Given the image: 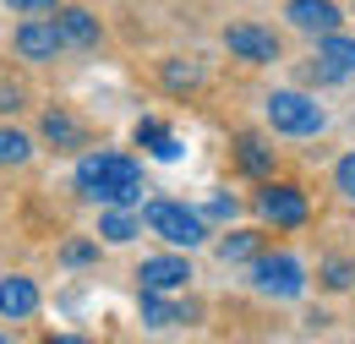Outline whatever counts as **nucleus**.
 <instances>
[{"label":"nucleus","instance_id":"nucleus-17","mask_svg":"<svg viewBox=\"0 0 355 344\" xmlns=\"http://www.w3.org/2000/svg\"><path fill=\"white\" fill-rule=\"evenodd\" d=\"M257 246H263V235H252V230H235V235L219 246V257H224V262H246V257H257Z\"/></svg>","mask_w":355,"mask_h":344},{"label":"nucleus","instance_id":"nucleus-13","mask_svg":"<svg viewBox=\"0 0 355 344\" xmlns=\"http://www.w3.org/2000/svg\"><path fill=\"white\" fill-rule=\"evenodd\" d=\"M142 322L148 328H175V322H191V311L164 301V290H142Z\"/></svg>","mask_w":355,"mask_h":344},{"label":"nucleus","instance_id":"nucleus-19","mask_svg":"<svg viewBox=\"0 0 355 344\" xmlns=\"http://www.w3.org/2000/svg\"><path fill=\"white\" fill-rule=\"evenodd\" d=\"M98 235H104V241H132V235H137V218L126 214V208H115V214H104Z\"/></svg>","mask_w":355,"mask_h":344},{"label":"nucleus","instance_id":"nucleus-9","mask_svg":"<svg viewBox=\"0 0 355 344\" xmlns=\"http://www.w3.org/2000/svg\"><path fill=\"white\" fill-rule=\"evenodd\" d=\"M33 311H39V284H33V279H22V273L0 279V317H11V322H28Z\"/></svg>","mask_w":355,"mask_h":344},{"label":"nucleus","instance_id":"nucleus-7","mask_svg":"<svg viewBox=\"0 0 355 344\" xmlns=\"http://www.w3.org/2000/svg\"><path fill=\"white\" fill-rule=\"evenodd\" d=\"M60 49H66V39H60L55 22H39V17H33V22L17 28V55H22V60H55Z\"/></svg>","mask_w":355,"mask_h":344},{"label":"nucleus","instance_id":"nucleus-20","mask_svg":"<svg viewBox=\"0 0 355 344\" xmlns=\"http://www.w3.org/2000/svg\"><path fill=\"white\" fill-rule=\"evenodd\" d=\"M197 83H202V71H197V66H180V60H170V66H164V87L186 93V87H197Z\"/></svg>","mask_w":355,"mask_h":344},{"label":"nucleus","instance_id":"nucleus-11","mask_svg":"<svg viewBox=\"0 0 355 344\" xmlns=\"http://www.w3.org/2000/svg\"><path fill=\"white\" fill-rule=\"evenodd\" d=\"M186 279H191L186 257H148L137 268V284H142V290H180Z\"/></svg>","mask_w":355,"mask_h":344},{"label":"nucleus","instance_id":"nucleus-14","mask_svg":"<svg viewBox=\"0 0 355 344\" xmlns=\"http://www.w3.org/2000/svg\"><path fill=\"white\" fill-rule=\"evenodd\" d=\"M235 164H241L246 175H268V170H273V148H268L263 137L241 131V137H235Z\"/></svg>","mask_w":355,"mask_h":344},{"label":"nucleus","instance_id":"nucleus-5","mask_svg":"<svg viewBox=\"0 0 355 344\" xmlns=\"http://www.w3.org/2000/svg\"><path fill=\"white\" fill-rule=\"evenodd\" d=\"M257 214H263L273 230H301L311 208H306V191H301V186H263Z\"/></svg>","mask_w":355,"mask_h":344},{"label":"nucleus","instance_id":"nucleus-15","mask_svg":"<svg viewBox=\"0 0 355 344\" xmlns=\"http://www.w3.org/2000/svg\"><path fill=\"white\" fill-rule=\"evenodd\" d=\"M44 137L55 142V148H83V142H88L83 121H77V115H66V110H49V115H44Z\"/></svg>","mask_w":355,"mask_h":344},{"label":"nucleus","instance_id":"nucleus-6","mask_svg":"<svg viewBox=\"0 0 355 344\" xmlns=\"http://www.w3.org/2000/svg\"><path fill=\"white\" fill-rule=\"evenodd\" d=\"M224 49L235 55V60H252V66H268V60H279V39L257 28V22H235V28H224Z\"/></svg>","mask_w":355,"mask_h":344},{"label":"nucleus","instance_id":"nucleus-2","mask_svg":"<svg viewBox=\"0 0 355 344\" xmlns=\"http://www.w3.org/2000/svg\"><path fill=\"white\" fill-rule=\"evenodd\" d=\"M268 126L284 131V137H317V131L328 126V115H322V104H317V98L295 93V87H284V93H273V98H268Z\"/></svg>","mask_w":355,"mask_h":344},{"label":"nucleus","instance_id":"nucleus-21","mask_svg":"<svg viewBox=\"0 0 355 344\" xmlns=\"http://www.w3.org/2000/svg\"><path fill=\"white\" fill-rule=\"evenodd\" d=\"M322 284H328V290H350L355 268H350V262H328V279H322Z\"/></svg>","mask_w":355,"mask_h":344},{"label":"nucleus","instance_id":"nucleus-16","mask_svg":"<svg viewBox=\"0 0 355 344\" xmlns=\"http://www.w3.org/2000/svg\"><path fill=\"white\" fill-rule=\"evenodd\" d=\"M137 142L153 153V159H180V142L170 126H159V121H137Z\"/></svg>","mask_w":355,"mask_h":344},{"label":"nucleus","instance_id":"nucleus-3","mask_svg":"<svg viewBox=\"0 0 355 344\" xmlns=\"http://www.w3.org/2000/svg\"><path fill=\"white\" fill-rule=\"evenodd\" d=\"M148 230L159 235V241H170V246H202L208 241V230H202V214H191V208H180V203H148Z\"/></svg>","mask_w":355,"mask_h":344},{"label":"nucleus","instance_id":"nucleus-1","mask_svg":"<svg viewBox=\"0 0 355 344\" xmlns=\"http://www.w3.org/2000/svg\"><path fill=\"white\" fill-rule=\"evenodd\" d=\"M77 191L104 208H132V203H142V170L126 153H88L77 164Z\"/></svg>","mask_w":355,"mask_h":344},{"label":"nucleus","instance_id":"nucleus-26","mask_svg":"<svg viewBox=\"0 0 355 344\" xmlns=\"http://www.w3.org/2000/svg\"><path fill=\"white\" fill-rule=\"evenodd\" d=\"M6 6H17V11H28V17H39V11H55L60 0H6Z\"/></svg>","mask_w":355,"mask_h":344},{"label":"nucleus","instance_id":"nucleus-24","mask_svg":"<svg viewBox=\"0 0 355 344\" xmlns=\"http://www.w3.org/2000/svg\"><path fill=\"white\" fill-rule=\"evenodd\" d=\"M235 208H241L235 197H214V203H208V218H235Z\"/></svg>","mask_w":355,"mask_h":344},{"label":"nucleus","instance_id":"nucleus-10","mask_svg":"<svg viewBox=\"0 0 355 344\" xmlns=\"http://www.w3.org/2000/svg\"><path fill=\"white\" fill-rule=\"evenodd\" d=\"M290 22L301 33H339V6L334 0H290Z\"/></svg>","mask_w":355,"mask_h":344},{"label":"nucleus","instance_id":"nucleus-23","mask_svg":"<svg viewBox=\"0 0 355 344\" xmlns=\"http://www.w3.org/2000/svg\"><path fill=\"white\" fill-rule=\"evenodd\" d=\"M60 257L71 262V268H83V262H93V246H88V241H66V252H60Z\"/></svg>","mask_w":355,"mask_h":344},{"label":"nucleus","instance_id":"nucleus-8","mask_svg":"<svg viewBox=\"0 0 355 344\" xmlns=\"http://www.w3.org/2000/svg\"><path fill=\"white\" fill-rule=\"evenodd\" d=\"M317 77H322V83H339V77H355V39H339V33H322V49H317Z\"/></svg>","mask_w":355,"mask_h":344},{"label":"nucleus","instance_id":"nucleus-12","mask_svg":"<svg viewBox=\"0 0 355 344\" xmlns=\"http://www.w3.org/2000/svg\"><path fill=\"white\" fill-rule=\"evenodd\" d=\"M55 28H60V39L77 44V49H93V44H98V22H93V11H83V6H60V11H55Z\"/></svg>","mask_w":355,"mask_h":344},{"label":"nucleus","instance_id":"nucleus-4","mask_svg":"<svg viewBox=\"0 0 355 344\" xmlns=\"http://www.w3.org/2000/svg\"><path fill=\"white\" fill-rule=\"evenodd\" d=\"M252 284H257V295L295 301V295L306 290V268H301L295 257H284V252H273V257H257V262H252Z\"/></svg>","mask_w":355,"mask_h":344},{"label":"nucleus","instance_id":"nucleus-22","mask_svg":"<svg viewBox=\"0 0 355 344\" xmlns=\"http://www.w3.org/2000/svg\"><path fill=\"white\" fill-rule=\"evenodd\" d=\"M334 180H339V191H345V197L355 203V153H345V159H339V170H334Z\"/></svg>","mask_w":355,"mask_h":344},{"label":"nucleus","instance_id":"nucleus-25","mask_svg":"<svg viewBox=\"0 0 355 344\" xmlns=\"http://www.w3.org/2000/svg\"><path fill=\"white\" fill-rule=\"evenodd\" d=\"M0 110H6V115H11V110H22V87H17V83H11V87L0 83Z\"/></svg>","mask_w":355,"mask_h":344},{"label":"nucleus","instance_id":"nucleus-18","mask_svg":"<svg viewBox=\"0 0 355 344\" xmlns=\"http://www.w3.org/2000/svg\"><path fill=\"white\" fill-rule=\"evenodd\" d=\"M33 159V142L22 131H0V164H28Z\"/></svg>","mask_w":355,"mask_h":344}]
</instances>
